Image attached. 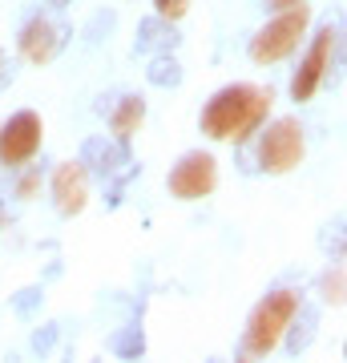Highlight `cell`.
<instances>
[{"label":"cell","mask_w":347,"mask_h":363,"mask_svg":"<svg viewBox=\"0 0 347 363\" xmlns=\"http://www.w3.org/2000/svg\"><path fill=\"white\" fill-rule=\"evenodd\" d=\"M275 105V89H258V85H246V81H234L226 89H219L202 109V133L214 138V142H234L243 145L250 142L263 125H267V113Z\"/></svg>","instance_id":"obj_1"},{"label":"cell","mask_w":347,"mask_h":363,"mask_svg":"<svg viewBox=\"0 0 347 363\" xmlns=\"http://www.w3.org/2000/svg\"><path fill=\"white\" fill-rule=\"evenodd\" d=\"M295 307H299V291H270L255 311H250V319H246L238 355L243 359H267L270 351L279 347V339H283Z\"/></svg>","instance_id":"obj_2"},{"label":"cell","mask_w":347,"mask_h":363,"mask_svg":"<svg viewBox=\"0 0 347 363\" xmlns=\"http://www.w3.org/2000/svg\"><path fill=\"white\" fill-rule=\"evenodd\" d=\"M307 25H311L307 4L275 13V21H267V25L250 37V61H255V65H279V61H287V57L299 49Z\"/></svg>","instance_id":"obj_3"},{"label":"cell","mask_w":347,"mask_h":363,"mask_svg":"<svg viewBox=\"0 0 347 363\" xmlns=\"http://www.w3.org/2000/svg\"><path fill=\"white\" fill-rule=\"evenodd\" d=\"M303 157H307V133L299 117H275L258 138V169L279 178L303 166Z\"/></svg>","instance_id":"obj_4"},{"label":"cell","mask_w":347,"mask_h":363,"mask_svg":"<svg viewBox=\"0 0 347 363\" xmlns=\"http://www.w3.org/2000/svg\"><path fill=\"white\" fill-rule=\"evenodd\" d=\"M335 61H339V28L323 25L319 33H315V40H311L307 57L299 61L295 77H291V101H311V97L323 89V81H327Z\"/></svg>","instance_id":"obj_5"},{"label":"cell","mask_w":347,"mask_h":363,"mask_svg":"<svg viewBox=\"0 0 347 363\" xmlns=\"http://www.w3.org/2000/svg\"><path fill=\"white\" fill-rule=\"evenodd\" d=\"M170 194L182 198V202H198V198H210L219 190V162L206 150H190L174 162V169L166 174Z\"/></svg>","instance_id":"obj_6"},{"label":"cell","mask_w":347,"mask_h":363,"mask_svg":"<svg viewBox=\"0 0 347 363\" xmlns=\"http://www.w3.org/2000/svg\"><path fill=\"white\" fill-rule=\"evenodd\" d=\"M40 142H45V121H40V113H33V109L13 113L0 125V166L25 169L40 154Z\"/></svg>","instance_id":"obj_7"},{"label":"cell","mask_w":347,"mask_h":363,"mask_svg":"<svg viewBox=\"0 0 347 363\" xmlns=\"http://www.w3.org/2000/svg\"><path fill=\"white\" fill-rule=\"evenodd\" d=\"M69 37H73L69 25L53 21V16H33L21 28V37H16V52L25 57L28 65H49V61H57V52L69 45Z\"/></svg>","instance_id":"obj_8"},{"label":"cell","mask_w":347,"mask_h":363,"mask_svg":"<svg viewBox=\"0 0 347 363\" xmlns=\"http://www.w3.org/2000/svg\"><path fill=\"white\" fill-rule=\"evenodd\" d=\"M81 166L85 174L97 182H117V178H129L138 174L133 157H129V142H117V138H89L81 145Z\"/></svg>","instance_id":"obj_9"},{"label":"cell","mask_w":347,"mask_h":363,"mask_svg":"<svg viewBox=\"0 0 347 363\" xmlns=\"http://www.w3.org/2000/svg\"><path fill=\"white\" fill-rule=\"evenodd\" d=\"M53 202H57V210H61L65 218H73V214H81V210L89 206V174H85V166L81 162H61V166L53 169Z\"/></svg>","instance_id":"obj_10"},{"label":"cell","mask_w":347,"mask_h":363,"mask_svg":"<svg viewBox=\"0 0 347 363\" xmlns=\"http://www.w3.org/2000/svg\"><path fill=\"white\" fill-rule=\"evenodd\" d=\"M182 45L178 28H174V21H166V16H145L142 25H138V37H133V52L138 57H158V52H174Z\"/></svg>","instance_id":"obj_11"},{"label":"cell","mask_w":347,"mask_h":363,"mask_svg":"<svg viewBox=\"0 0 347 363\" xmlns=\"http://www.w3.org/2000/svg\"><path fill=\"white\" fill-rule=\"evenodd\" d=\"M315 335H319V307H311V303L299 298V307H295V315H291V323H287L279 343H287V351L299 359V355L315 343Z\"/></svg>","instance_id":"obj_12"},{"label":"cell","mask_w":347,"mask_h":363,"mask_svg":"<svg viewBox=\"0 0 347 363\" xmlns=\"http://www.w3.org/2000/svg\"><path fill=\"white\" fill-rule=\"evenodd\" d=\"M142 121H145V97L142 93H121L117 105L109 109V133L117 142H129L133 133L142 130Z\"/></svg>","instance_id":"obj_13"},{"label":"cell","mask_w":347,"mask_h":363,"mask_svg":"<svg viewBox=\"0 0 347 363\" xmlns=\"http://www.w3.org/2000/svg\"><path fill=\"white\" fill-rule=\"evenodd\" d=\"M145 81H150V85H158V89H178L182 81H186V73H182V61L174 57V52H158V57H150Z\"/></svg>","instance_id":"obj_14"},{"label":"cell","mask_w":347,"mask_h":363,"mask_svg":"<svg viewBox=\"0 0 347 363\" xmlns=\"http://www.w3.org/2000/svg\"><path fill=\"white\" fill-rule=\"evenodd\" d=\"M343 283H347V271H343V259H331V267L319 274V298L327 307H343Z\"/></svg>","instance_id":"obj_15"},{"label":"cell","mask_w":347,"mask_h":363,"mask_svg":"<svg viewBox=\"0 0 347 363\" xmlns=\"http://www.w3.org/2000/svg\"><path fill=\"white\" fill-rule=\"evenodd\" d=\"M109 351H114L117 359H142V355H145V331L138 323L121 327V331L109 339Z\"/></svg>","instance_id":"obj_16"},{"label":"cell","mask_w":347,"mask_h":363,"mask_svg":"<svg viewBox=\"0 0 347 363\" xmlns=\"http://www.w3.org/2000/svg\"><path fill=\"white\" fill-rule=\"evenodd\" d=\"M40 303H45V286H25V291L13 295V315L16 319H33L40 311Z\"/></svg>","instance_id":"obj_17"},{"label":"cell","mask_w":347,"mask_h":363,"mask_svg":"<svg viewBox=\"0 0 347 363\" xmlns=\"http://www.w3.org/2000/svg\"><path fill=\"white\" fill-rule=\"evenodd\" d=\"M114 25H117V13H114V9H109V13H97V16L89 21V28H85V40H89V45L105 40L109 33H114Z\"/></svg>","instance_id":"obj_18"},{"label":"cell","mask_w":347,"mask_h":363,"mask_svg":"<svg viewBox=\"0 0 347 363\" xmlns=\"http://www.w3.org/2000/svg\"><path fill=\"white\" fill-rule=\"evenodd\" d=\"M319 247L327 255H335V259H343V218H335V226H323Z\"/></svg>","instance_id":"obj_19"},{"label":"cell","mask_w":347,"mask_h":363,"mask_svg":"<svg viewBox=\"0 0 347 363\" xmlns=\"http://www.w3.org/2000/svg\"><path fill=\"white\" fill-rule=\"evenodd\" d=\"M154 9H158V16H166V21L178 25L182 16L190 13V0H154Z\"/></svg>","instance_id":"obj_20"},{"label":"cell","mask_w":347,"mask_h":363,"mask_svg":"<svg viewBox=\"0 0 347 363\" xmlns=\"http://www.w3.org/2000/svg\"><path fill=\"white\" fill-rule=\"evenodd\" d=\"M37 190H40V169L33 166L25 178H21V186H16V198H21V202H28V198H37Z\"/></svg>","instance_id":"obj_21"},{"label":"cell","mask_w":347,"mask_h":363,"mask_svg":"<svg viewBox=\"0 0 347 363\" xmlns=\"http://www.w3.org/2000/svg\"><path fill=\"white\" fill-rule=\"evenodd\" d=\"M57 335H61V331H57V323H49L45 331H37V335H33V351H37V355H45V351L57 343Z\"/></svg>","instance_id":"obj_22"},{"label":"cell","mask_w":347,"mask_h":363,"mask_svg":"<svg viewBox=\"0 0 347 363\" xmlns=\"http://www.w3.org/2000/svg\"><path fill=\"white\" fill-rule=\"evenodd\" d=\"M13 61H9V57H4V49H0V93L9 89V85H13Z\"/></svg>","instance_id":"obj_23"},{"label":"cell","mask_w":347,"mask_h":363,"mask_svg":"<svg viewBox=\"0 0 347 363\" xmlns=\"http://www.w3.org/2000/svg\"><path fill=\"white\" fill-rule=\"evenodd\" d=\"M299 4H311V0H267L270 13H283V9H299Z\"/></svg>","instance_id":"obj_24"},{"label":"cell","mask_w":347,"mask_h":363,"mask_svg":"<svg viewBox=\"0 0 347 363\" xmlns=\"http://www.w3.org/2000/svg\"><path fill=\"white\" fill-rule=\"evenodd\" d=\"M45 4H49V9H57V13H61V9H69V4H73V0H45Z\"/></svg>","instance_id":"obj_25"}]
</instances>
